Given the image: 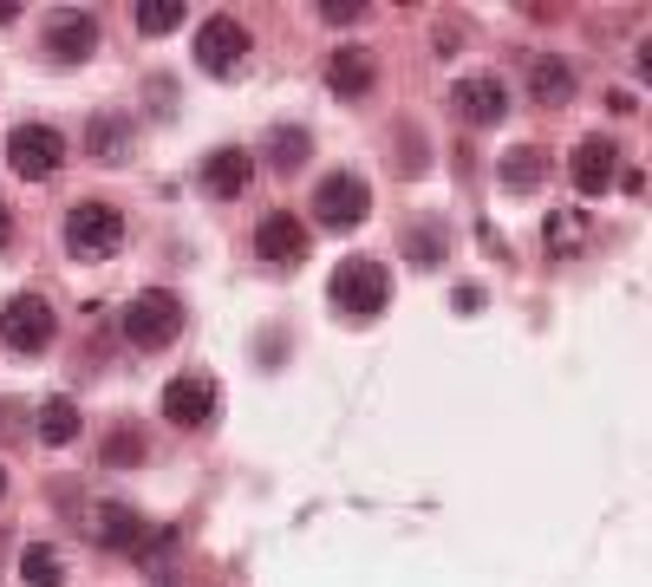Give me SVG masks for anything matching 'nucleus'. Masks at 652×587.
<instances>
[{
	"label": "nucleus",
	"instance_id": "4",
	"mask_svg": "<svg viewBox=\"0 0 652 587\" xmlns=\"http://www.w3.org/2000/svg\"><path fill=\"white\" fill-rule=\"evenodd\" d=\"M52 333H59V314H52L46 294H13V301L0 307V346H7V353L33 359V353L52 346Z\"/></svg>",
	"mask_w": 652,
	"mask_h": 587
},
{
	"label": "nucleus",
	"instance_id": "1",
	"mask_svg": "<svg viewBox=\"0 0 652 587\" xmlns=\"http://www.w3.org/2000/svg\"><path fill=\"white\" fill-rule=\"evenodd\" d=\"M327 301L346 314V320H379L385 314V301H392V268L379 261V255H346L340 261V274H333V288H327Z\"/></svg>",
	"mask_w": 652,
	"mask_h": 587
},
{
	"label": "nucleus",
	"instance_id": "9",
	"mask_svg": "<svg viewBox=\"0 0 652 587\" xmlns=\"http://www.w3.org/2000/svg\"><path fill=\"white\" fill-rule=\"evenodd\" d=\"M255 255H261L268 268H300V261H307V222H300L294 209H268V216L255 222Z\"/></svg>",
	"mask_w": 652,
	"mask_h": 587
},
{
	"label": "nucleus",
	"instance_id": "29",
	"mask_svg": "<svg viewBox=\"0 0 652 587\" xmlns=\"http://www.w3.org/2000/svg\"><path fill=\"white\" fill-rule=\"evenodd\" d=\"M0 497H7V470H0Z\"/></svg>",
	"mask_w": 652,
	"mask_h": 587
},
{
	"label": "nucleus",
	"instance_id": "12",
	"mask_svg": "<svg viewBox=\"0 0 652 587\" xmlns=\"http://www.w3.org/2000/svg\"><path fill=\"white\" fill-rule=\"evenodd\" d=\"M46 52H52L59 65H85V59L98 52V13H78V7L52 13V20H46Z\"/></svg>",
	"mask_w": 652,
	"mask_h": 587
},
{
	"label": "nucleus",
	"instance_id": "6",
	"mask_svg": "<svg viewBox=\"0 0 652 587\" xmlns=\"http://www.w3.org/2000/svg\"><path fill=\"white\" fill-rule=\"evenodd\" d=\"M7 163H13V176H26V183L59 176V163H65V131H52V124H13V131H7Z\"/></svg>",
	"mask_w": 652,
	"mask_h": 587
},
{
	"label": "nucleus",
	"instance_id": "5",
	"mask_svg": "<svg viewBox=\"0 0 652 587\" xmlns=\"http://www.w3.org/2000/svg\"><path fill=\"white\" fill-rule=\"evenodd\" d=\"M248 26L235 20V13H209L202 26H196V65L209 72V78H235L242 65H248Z\"/></svg>",
	"mask_w": 652,
	"mask_h": 587
},
{
	"label": "nucleus",
	"instance_id": "18",
	"mask_svg": "<svg viewBox=\"0 0 652 587\" xmlns=\"http://www.w3.org/2000/svg\"><path fill=\"white\" fill-rule=\"evenodd\" d=\"M529 98H536L542 111L568 105V98H575V65H568V59H555V52H549V59H536V65H529Z\"/></svg>",
	"mask_w": 652,
	"mask_h": 587
},
{
	"label": "nucleus",
	"instance_id": "28",
	"mask_svg": "<svg viewBox=\"0 0 652 587\" xmlns=\"http://www.w3.org/2000/svg\"><path fill=\"white\" fill-rule=\"evenodd\" d=\"M20 20V7H0V26H13Z\"/></svg>",
	"mask_w": 652,
	"mask_h": 587
},
{
	"label": "nucleus",
	"instance_id": "3",
	"mask_svg": "<svg viewBox=\"0 0 652 587\" xmlns=\"http://www.w3.org/2000/svg\"><path fill=\"white\" fill-rule=\"evenodd\" d=\"M124 340L131 346H144V353H163L176 333H183V301L170 294V288H144V294H131V307H124Z\"/></svg>",
	"mask_w": 652,
	"mask_h": 587
},
{
	"label": "nucleus",
	"instance_id": "24",
	"mask_svg": "<svg viewBox=\"0 0 652 587\" xmlns=\"http://www.w3.org/2000/svg\"><path fill=\"white\" fill-rule=\"evenodd\" d=\"M137 457H144V431H131V425H124V431H111L104 464H111V470H124V464H137Z\"/></svg>",
	"mask_w": 652,
	"mask_h": 587
},
{
	"label": "nucleus",
	"instance_id": "13",
	"mask_svg": "<svg viewBox=\"0 0 652 587\" xmlns=\"http://www.w3.org/2000/svg\"><path fill=\"white\" fill-rule=\"evenodd\" d=\"M248 183H255V150L222 144V150H209V157H202V189H209L216 203H235Z\"/></svg>",
	"mask_w": 652,
	"mask_h": 587
},
{
	"label": "nucleus",
	"instance_id": "20",
	"mask_svg": "<svg viewBox=\"0 0 652 587\" xmlns=\"http://www.w3.org/2000/svg\"><path fill=\"white\" fill-rule=\"evenodd\" d=\"M33 431H39L46 451H65V444L78 438V405H72V399H46L39 418H33Z\"/></svg>",
	"mask_w": 652,
	"mask_h": 587
},
{
	"label": "nucleus",
	"instance_id": "21",
	"mask_svg": "<svg viewBox=\"0 0 652 587\" xmlns=\"http://www.w3.org/2000/svg\"><path fill=\"white\" fill-rule=\"evenodd\" d=\"M20 582L26 587H59L65 582V555L46 549V542H26V549H20Z\"/></svg>",
	"mask_w": 652,
	"mask_h": 587
},
{
	"label": "nucleus",
	"instance_id": "25",
	"mask_svg": "<svg viewBox=\"0 0 652 587\" xmlns=\"http://www.w3.org/2000/svg\"><path fill=\"white\" fill-rule=\"evenodd\" d=\"M542 242H549L555 255H568V248L581 242V216H549V222H542Z\"/></svg>",
	"mask_w": 652,
	"mask_h": 587
},
{
	"label": "nucleus",
	"instance_id": "16",
	"mask_svg": "<svg viewBox=\"0 0 652 587\" xmlns=\"http://www.w3.org/2000/svg\"><path fill=\"white\" fill-rule=\"evenodd\" d=\"M131 144H137V131H131L124 111H98V118L85 124V157H91V163H124Z\"/></svg>",
	"mask_w": 652,
	"mask_h": 587
},
{
	"label": "nucleus",
	"instance_id": "27",
	"mask_svg": "<svg viewBox=\"0 0 652 587\" xmlns=\"http://www.w3.org/2000/svg\"><path fill=\"white\" fill-rule=\"evenodd\" d=\"M7 242H13V209L0 203V248H7Z\"/></svg>",
	"mask_w": 652,
	"mask_h": 587
},
{
	"label": "nucleus",
	"instance_id": "15",
	"mask_svg": "<svg viewBox=\"0 0 652 587\" xmlns=\"http://www.w3.org/2000/svg\"><path fill=\"white\" fill-rule=\"evenodd\" d=\"M91 542L111 549V555H131V549L144 542V516H137L131 503H98V510H91Z\"/></svg>",
	"mask_w": 652,
	"mask_h": 587
},
{
	"label": "nucleus",
	"instance_id": "11",
	"mask_svg": "<svg viewBox=\"0 0 652 587\" xmlns=\"http://www.w3.org/2000/svg\"><path fill=\"white\" fill-rule=\"evenodd\" d=\"M568 176H575L581 196H607L620 183V144L614 137H581L575 157H568Z\"/></svg>",
	"mask_w": 652,
	"mask_h": 587
},
{
	"label": "nucleus",
	"instance_id": "26",
	"mask_svg": "<svg viewBox=\"0 0 652 587\" xmlns=\"http://www.w3.org/2000/svg\"><path fill=\"white\" fill-rule=\"evenodd\" d=\"M359 13H366L359 0H320V20H327V26H346V20H359Z\"/></svg>",
	"mask_w": 652,
	"mask_h": 587
},
{
	"label": "nucleus",
	"instance_id": "10",
	"mask_svg": "<svg viewBox=\"0 0 652 587\" xmlns=\"http://www.w3.org/2000/svg\"><path fill=\"white\" fill-rule=\"evenodd\" d=\"M163 418H170L176 431H209V425H216V386H209L202 372L170 379V386H163Z\"/></svg>",
	"mask_w": 652,
	"mask_h": 587
},
{
	"label": "nucleus",
	"instance_id": "22",
	"mask_svg": "<svg viewBox=\"0 0 652 587\" xmlns=\"http://www.w3.org/2000/svg\"><path fill=\"white\" fill-rule=\"evenodd\" d=\"M405 255H411L418 268H438V261L451 255V235H444V222H418V229H411V242H405Z\"/></svg>",
	"mask_w": 652,
	"mask_h": 587
},
{
	"label": "nucleus",
	"instance_id": "17",
	"mask_svg": "<svg viewBox=\"0 0 652 587\" xmlns=\"http://www.w3.org/2000/svg\"><path fill=\"white\" fill-rule=\"evenodd\" d=\"M496 183H503L509 196H529V189H542V183H549V150H536V144H516V150H503V157H496Z\"/></svg>",
	"mask_w": 652,
	"mask_h": 587
},
{
	"label": "nucleus",
	"instance_id": "7",
	"mask_svg": "<svg viewBox=\"0 0 652 587\" xmlns=\"http://www.w3.org/2000/svg\"><path fill=\"white\" fill-rule=\"evenodd\" d=\"M313 216H320L327 229H359V222L372 216V189H366V176H359V170H333V176H320V189H313Z\"/></svg>",
	"mask_w": 652,
	"mask_h": 587
},
{
	"label": "nucleus",
	"instance_id": "19",
	"mask_svg": "<svg viewBox=\"0 0 652 587\" xmlns=\"http://www.w3.org/2000/svg\"><path fill=\"white\" fill-rule=\"evenodd\" d=\"M261 157H268L281 176L307 170V157H313V137H307V124H274V131H268V144H261Z\"/></svg>",
	"mask_w": 652,
	"mask_h": 587
},
{
	"label": "nucleus",
	"instance_id": "14",
	"mask_svg": "<svg viewBox=\"0 0 652 587\" xmlns=\"http://www.w3.org/2000/svg\"><path fill=\"white\" fill-rule=\"evenodd\" d=\"M327 85H333V98H346V105L372 98V85H379V59H372V46H340L333 65H327Z\"/></svg>",
	"mask_w": 652,
	"mask_h": 587
},
{
	"label": "nucleus",
	"instance_id": "8",
	"mask_svg": "<svg viewBox=\"0 0 652 587\" xmlns=\"http://www.w3.org/2000/svg\"><path fill=\"white\" fill-rule=\"evenodd\" d=\"M451 111L464 118V124H503L509 118V85L496 78V72H470V78H457L451 85Z\"/></svg>",
	"mask_w": 652,
	"mask_h": 587
},
{
	"label": "nucleus",
	"instance_id": "23",
	"mask_svg": "<svg viewBox=\"0 0 652 587\" xmlns=\"http://www.w3.org/2000/svg\"><path fill=\"white\" fill-rule=\"evenodd\" d=\"M131 20H137V33H176L189 13H183V0H144Z\"/></svg>",
	"mask_w": 652,
	"mask_h": 587
},
{
	"label": "nucleus",
	"instance_id": "2",
	"mask_svg": "<svg viewBox=\"0 0 652 587\" xmlns=\"http://www.w3.org/2000/svg\"><path fill=\"white\" fill-rule=\"evenodd\" d=\"M118 242H124V209H111L98 196H85V203L65 209V248H72V261H104V255H118Z\"/></svg>",
	"mask_w": 652,
	"mask_h": 587
}]
</instances>
